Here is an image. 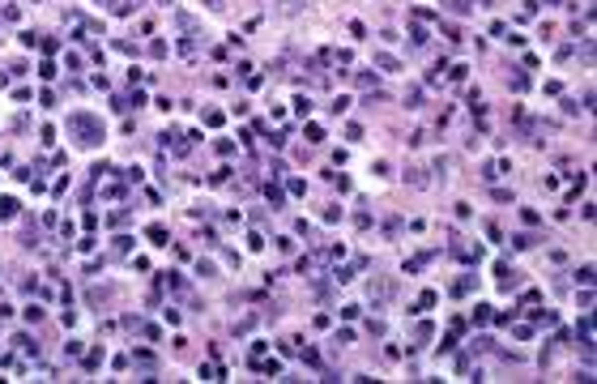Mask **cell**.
I'll return each mask as SVG.
<instances>
[{"label": "cell", "mask_w": 597, "mask_h": 384, "mask_svg": "<svg viewBox=\"0 0 597 384\" xmlns=\"http://www.w3.org/2000/svg\"><path fill=\"white\" fill-rule=\"evenodd\" d=\"M307 141H311V145H320V141H324V128H320V124H307Z\"/></svg>", "instance_id": "ba28073f"}, {"label": "cell", "mask_w": 597, "mask_h": 384, "mask_svg": "<svg viewBox=\"0 0 597 384\" xmlns=\"http://www.w3.org/2000/svg\"><path fill=\"white\" fill-rule=\"evenodd\" d=\"M388 295H393V282H384V277L371 282V299H375V303H388Z\"/></svg>", "instance_id": "3957f363"}, {"label": "cell", "mask_w": 597, "mask_h": 384, "mask_svg": "<svg viewBox=\"0 0 597 384\" xmlns=\"http://www.w3.org/2000/svg\"><path fill=\"white\" fill-rule=\"evenodd\" d=\"M375 68H384V73H401V60L388 56V52H380V56H375Z\"/></svg>", "instance_id": "7a4b0ae2"}, {"label": "cell", "mask_w": 597, "mask_h": 384, "mask_svg": "<svg viewBox=\"0 0 597 384\" xmlns=\"http://www.w3.org/2000/svg\"><path fill=\"white\" fill-rule=\"evenodd\" d=\"M205 4H209V9H222V4H226V0H205Z\"/></svg>", "instance_id": "5bb4252c"}, {"label": "cell", "mask_w": 597, "mask_h": 384, "mask_svg": "<svg viewBox=\"0 0 597 384\" xmlns=\"http://www.w3.org/2000/svg\"><path fill=\"white\" fill-rule=\"evenodd\" d=\"M405 184H414V188H426V175H422V167H405Z\"/></svg>", "instance_id": "277c9868"}, {"label": "cell", "mask_w": 597, "mask_h": 384, "mask_svg": "<svg viewBox=\"0 0 597 384\" xmlns=\"http://www.w3.org/2000/svg\"><path fill=\"white\" fill-rule=\"evenodd\" d=\"M405 107H422V90H410V94H405Z\"/></svg>", "instance_id": "7c38bea8"}, {"label": "cell", "mask_w": 597, "mask_h": 384, "mask_svg": "<svg viewBox=\"0 0 597 384\" xmlns=\"http://www.w3.org/2000/svg\"><path fill=\"white\" fill-rule=\"evenodd\" d=\"M410 39H414V47H422V43H426V30H422V26H410Z\"/></svg>", "instance_id": "9c48e42d"}, {"label": "cell", "mask_w": 597, "mask_h": 384, "mask_svg": "<svg viewBox=\"0 0 597 384\" xmlns=\"http://www.w3.org/2000/svg\"><path fill=\"white\" fill-rule=\"evenodd\" d=\"M576 282H585V286H589V282H593V265H585V269H576Z\"/></svg>", "instance_id": "8fae6325"}, {"label": "cell", "mask_w": 597, "mask_h": 384, "mask_svg": "<svg viewBox=\"0 0 597 384\" xmlns=\"http://www.w3.org/2000/svg\"><path fill=\"white\" fill-rule=\"evenodd\" d=\"M132 363H137V367H145V372H149V367H154V354H149V350H137V354H132Z\"/></svg>", "instance_id": "8992f818"}, {"label": "cell", "mask_w": 597, "mask_h": 384, "mask_svg": "<svg viewBox=\"0 0 597 384\" xmlns=\"http://www.w3.org/2000/svg\"><path fill=\"white\" fill-rule=\"evenodd\" d=\"M137 4H141V0H137ZM128 9H132V4H119V13H128Z\"/></svg>", "instance_id": "9a60e30c"}, {"label": "cell", "mask_w": 597, "mask_h": 384, "mask_svg": "<svg viewBox=\"0 0 597 384\" xmlns=\"http://www.w3.org/2000/svg\"><path fill=\"white\" fill-rule=\"evenodd\" d=\"M149 239H154V244H171V239H167V231H162V226H149Z\"/></svg>", "instance_id": "30bf717a"}, {"label": "cell", "mask_w": 597, "mask_h": 384, "mask_svg": "<svg viewBox=\"0 0 597 384\" xmlns=\"http://www.w3.org/2000/svg\"><path fill=\"white\" fill-rule=\"evenodd\" d=\"M68 128L73 132H81V145H98V137H103V124H98L94 116H85V111H77V116H68Z\"/></svg>", "instance_id": "6da1fadb"}, {"label": "cell", "mask_w": 597, "mask_h": 384, "mask_svg": "<svg viewBox=\"0 0 597 384\" xmlns=\"http://www.w3.org/2000/svg\"><path fill=\"white\" fill-rule=\"evenodd\" d=\"M0 218H17V201L13 196H0Z\"/></svg>", "instance_id": "5b68a950"}, {"label": "cell", "mask_w": 597, "mask_h": 384, "mask_svg": "<svg viewBox=\"0 0 597 384\" xmlns=\"http://www.w3.org/2000/svg\"><path fill=\"white\" fill-rule=\"evenodd\" d=\"M94 4H111V0H94Z\"/></svg>", "instance_id": "2e32d148"}, {"label": "cell", "mask_w": 597, "mask_h": 384, "mask_svg": "<svg viewBox=\"0 0 597 384\" xmlns=\"http://www.w3.org/2000/svg\"><path fill=\"white\" fill-rule=\"evenodd\" d=\"M384 235H388V239H393V235H401V222H397V218H388V222H384Z\"/></svg>", "instance_id": "4fadbf2b"}, {"label": "cell", "mask_w": 597, "mask_h": 384, "mask_svg": "<svg viewBox=\"0 0 597 384\" xmlns=\"http://www.w3.org/2000/svg\"><path fill=\"white\" fill-rule=\"evenodd\" d=\"M444 4H448L452 13H469V9H474V0H444Z\"/></svg>", "instance_id": "52a82bcc"}]
</instances>
